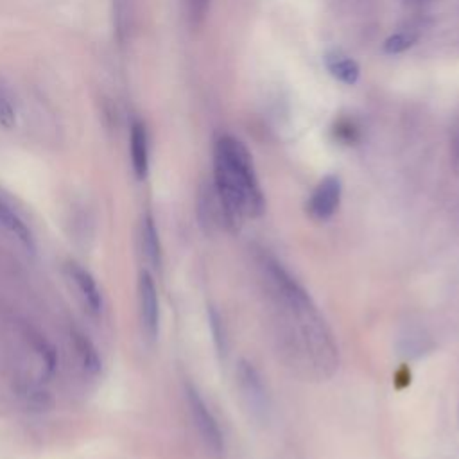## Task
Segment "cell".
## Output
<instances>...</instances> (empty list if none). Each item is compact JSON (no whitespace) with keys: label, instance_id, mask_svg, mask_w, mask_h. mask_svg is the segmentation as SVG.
Masks as SVG:
<instances>
[{"label":"cell","instance_id":"cell-1","mask_svg":"<svg viewBox=\"0 0 459 459\" xmlns=\"http://www.w3.org/2000/svg\"><path fill=\"white\" fill-rule=\"evenodd\" d=\"M253 260L271 310L280 351L292 366L310 377H332L339 366V350L310 294L267 249H255Z\"/></svg>","mask_w":459,"mask_h":459},{"label":"cell","instance_id":"cell-2","mask_svg":"<svg viewBox=\"0 0 459 459\" xmlns=\"http://www.w3.org/2000/svg\"><path fill=\"white\" fill-rule=\"evenodd\" d=\"M213 190L222 224L235 231L244 219H256L265 210L253 158L247 147L231 134H221L213 145Z\"/></svg>","mask_w":459,"mask_h":459},{"label":"cell","instance_id":"cell-3","mask_svg":"<svg viewBox=\"0 0 459 459\" xmlns=\"http://www.w3.org/2000/svg\"><path fill=\"white\" fill-rule=\"evenodd\" d=\"M185 396H186V405H188L192 423H194V427L197 430V436L203 441L204 448L212 455H217V457L222 455V452H224L222 432L219 429L217 420L213 418L208 405L204 403L203 396L195 389V385L185 384Z\"/></svg>","mask_w":459,"mask_h":459},{"label":"cell","instance_id":"cell-4","mask_svg":"<svg viewBox=\"0 0 459 459\" xmlns=\"http://www.w3.org/2000/svg\"><path fill=\"white\" fill-rule=\"evenodd\" d=\"M237 385L240 391V396L251 412V416L258 421L267 420L269 414V394L265 389V384L258 373V369L247 362L238 360L237 364Z\"/></svg>","mask_w":459,"mask_h":459},{"label":"cell","instance_id":"cell-5","mask_svg":"<svg viewBox=\"0 0 459 459\" xmlns=\"http://www.w3.org/2000/svg\"><path fill=\"white\" fill-rule=\"evenodd\" d=\"M342 185L337 176H325L307 201V212L314 221H328L339 208Z\"/></svg>","mask_w":459,"mask_h":459},{"label":"cell","instance_id":"cell-6","mask_svg":"<svg viewBox=\"0 0 459 459\" xmlns=\"http://www.w3.org/2000/svg\"><path fill=\"white\" fill-rule=\"evenodd\" d=\"M138 308L143 333L149 339H156L160 330V299L156 283L149 271H142L138 278Z\"/></svg>","mask_w":459,"mask_h":459},{"label":"cell","instance_id":"cell-7","mask_svg":"<svg viewBox=\"0 0 459 459\" xmlns=\"http://www.w3.org/2000/svg\"><path fill=\"white\" fill-rule=\"evenodd\" d=\"M66 273H68L70 280L74 281V285L77 287V290L82 296L88 308L91 312H99L102 308V294L97 287V281L90 274V271H86L77 262H68L66 264Z\"/></svg>","mask_w":459,"mask_h":459},{"label":"cell","instance_id":"cell-8","mask_svg":"<svg viewBox=\"0 0 459 459\" xmlns=\"http://www.w3.org/2000/svg\"><path fill=\"white\" fill-rule=\"evenodd\" d=\"M129 142L133 172L138 179H145L149 172V138L147 129L142 122H133Z\"/></svg>","mask_w":459,"mask_h":459},{"label":"cell","instance_id":"cell-9","mask_svg":"<svg viewBox=\"0 0 459 459\" xmlns=\"http://www.w3.org/2000/svg\"><path fill=\"white\" fill-rule=\"evenodd\" d=\"M140 238H142V251L145 255V260L149 262L151 267L160 269L161 267V244H160V235L154 224V219L151 213H145L142 219V228H140Z\"/></svg>","mask_w":459,"mask_h":459},{"label":"cell","instance_id":"cell-10","mask_svg":"<svg viewBox=\"0 0 459 459\" xmlns=\"http://www.w3.org/2000/svg\"><path fill=\"white\" fill-rule=\"evenodd\" d=\"M325 65L328 68V72L341 82L344 84H355L359 81L360 75V68L357 65L355 59H351L350 56H344L342 52L332 50L325 56Z\"/></svg>","mask_w":459,"mask_h":459},{"label":"cell","instance_id":"cell-11","mask_svg":"<svg viewBox=\"0 0 459 459\" xmlns=\"http://www.w3.org/2000/svg\"><path fill=\"white\" fill-rule=\"evenodd\" d=\"M0 226H4L27 249H30V251L34 249V237H32L30 228L4 199H0Z\"/></svg>","mask_w":459,"mask_h":459},{"label":"cell","instance_id":"cell-12","mask_svg":"<svg viewBox=\"0 0 459 459\" xmlns=\"http://www.w3.org/2000/svg\"><path fill=\"white\" fill-rule=\"evenodd\" d=\"M72 341H74V346L77 350V355H79V360H81L84 371H88L90 375H97L102 369V359H100L95 344L91 342V339L84 332L74 328Z\"/></svg>","mask_w":459,"mask_h":459},{"label":"cell","instance_id":"cell-13","mask_svg":"<svg viewBox=\"0 0 459 459\" xmlns=\"http://www.w3.org/2000/svg\"><path fill=\"white\" fill-rule=\"evenodd\" d=\"M18 122V106L13 91L0 81V126L13 129Z\"/></svg>","mask_w":459,"mask_h":459},{"label":"cell","instance_id":"cell-14","mask_svg":"<svg viewBox=\"0 0 459 459\" xmlns=\"http://www.w3.org/2000/svg\"><path fill=\"white\" fill-rule=\"evenodd\" d=\"M420 38V32L418 30H400V32H394L391 34L385 41H384V52L387 54H400L407 48H411Z\"/></svg>","mask_w":459,"mask_h":459},{"label":"cell","instance_id":"cell-15","mask_svg":"<svg viewBox=\"0 0 459 459\" xmlns=\"http://www.w3.org/2000/svg\"><path fill=\"white\" fill-rule=\"evenodd\" d=\"M210 328H212V335H213V342L219 353H226V333H224V326L221 321V316L217 314L215 308H210Z\"/></svg>","mask_w":459,"mask_h":459},{"label":"cell","instance_id":"cell-16","mask_svg":"<svg viewBox=\"0 0 459 459\" xmlns=\"http://www.w3.org/2000/svg\"><path fill=\"white\" fill-rule=\"evenodd\" d=\"M357 134H359V129H357V126H355L351 120L344 118V120H339V122H337V126H335V136H337L339 140L351 143V142L357 140Z\"/></svg>","mask_w":459,"mask_h":459},{"label":"cell","instance_id":"cell-17","mask_svg":"<svg viewBox=\"0 0 459 459\" xmlns=\"http://www.w3.org/2000/svg\"><path fill=\"white\" fill-rule=\"evenodd\" d=\"M186 2H188V13H190L192 22L199 23L206 14L210 0H186Z\"/></svg>","mask_w":459,"mask_h":459},{"label":"cell","instance_id":"cell-18","mask_svg":"<svg viewBox=\"0 0 459 459\" xmlns=\"http://www.w3.org/2000/svg\"><path fill=\"white\" fill-rule=\"evenodd\" d=\"M407 2H411V4H423V2H427V0H407Z\"/></svg>","mask_w":459,"mask_h":459}]
</instances>
